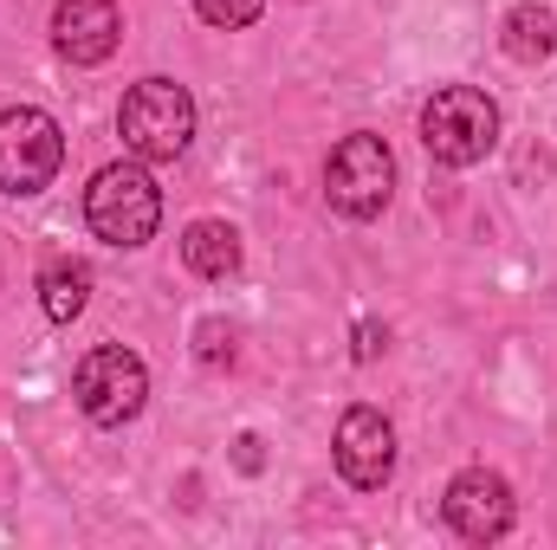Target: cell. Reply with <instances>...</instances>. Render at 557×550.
<instances>
[{
    "label": "cell",
    "mask_w": 557,
    "mask_h": 550,
    "mask_svg": "<svg viewBox=\"0 0 557 550\" xmlns=\"http://www.w3.org/2000/svg\"><path fill=\"white\" fill-rule=\"evenodd\" d=\"M85 221L104 247H143L162 227V188L143 162H104L85 188Z\"/></svg>",
    "instance_id": "1"
},
{
    "label": "cell",
    "mask_w": 557,
    "mask_h": 550,
    "mask_svg": "<svg viewBox=\"0 0 557 550\" xmlns=\"http://www.w3.org/2000/svg\"><path fill=\"white\" fill-rule=\"evenodd\" d=\"M421 142L441 168H473L499 142V104L480 85H441L421 104Z\"/></svg>",
    "instance_id": "2"
},
{
    "label": "cell",
    "mask_w": 557,
    "mask_h": 550,
    "mask_svg": "<svg viewBox=\"0 0 557 550\" xmlns=\"http://www.w3.org/2000/svg\"><path fill=\"white\" fill-rule=\"evenodd\" d=\"M117 137L137 162H175L195 137V98L175 78H143L117 111Z\"/></svg>",
    "instance_id": "3"
},
{
    "label": "cell",
    "mask_w": 557,
    "mask_h": 550,
    "mask_svg": "<svg viewBox=\"0 0 557 550\" xmlns=\"http://www.w3.org/2000/svg\"><path fill=\"white\" fill-rule=\"evenodd\" d=\"M389 195H396V155H389L383 137L357 130V137H344L331 149V162H324V201L344 221H376L389 208Z\"/></svg>",
    "instance_id": "4"
},
{
    "label": "cell",
    "mask_w": 557,
    "mask_h": 550,
    "mask_svg": "<svg viewBox=\"0 0 557 550\" xmlns=\"http://www.w3.org/2000/svg\"><path fill=\"white\" fill-rule=\"evenodd\" d=\"M72 402H78L85 421H98V427L137 421L143 402H149V370H143V357L124 350V343H98V350L72 370Z\"/></svg>",
    "instance_id": "5"
},
{
    "label": "cell",
    "mask_w": 557,
    "mask_h": 550,
    "mask_svg": "<svg viewBox=\"0 0 557 550\" xmlns=\"http://www.w3.org/2000/svg\"><path fill=\"white\" fill-rule=\"evenodd\" d=\"M65 162V130L39 111H0V195H39Z\"/></svg>",
    "instance_id": "6"
},
{
    "label": "cell",
    "mask_w": 557,
    "mask_h": 550,
    "mask_svg": "<svg viewBox=\"0 0 557 550\" xmlns=\"http://www.w3.org/2000/svg\"><path fill=\"white\" fill-rule=\"evenodd\" d=\"M441 518H447V532H454L460 545H499V538L512 532L519 505H512V486H506L493 466H467V473L447 479Z\"/></svg>",
    "instance_id": "7"
},
{
    "label": "cell",
    "mask_w": 557,
    "mask_h": 550,
    "mask_svg": "<svg viewBox=\"0 0 557 550\" xmlns=\"http://www.w3.org/2000/svg\"><path fill=\"white\" fill-rule=\"evenodd\" d=\"M331 453H337L344 486H357V492H383V486L396 479V427H389V414L370 409V402L344 409Z\"/></svg>",
    "instance_id": "8"
},
{
    "label": "cell",
    "mask_w": 557,
    "mask_h": 550,
    "mask_svg": "<svg viewBox=\"0 0 557 550\" xmlns=\"http://www.w3.org/2000/svg\"><path fill=\"white\" fill-rule=\"evenodd\" d=\"M124 39V13L117 0H59L52 7V46L72 65H104Z\"/></svg>",
    "instance_id": "9"
},
{
    "label": "cell",
    "mask_w": 557,
    "mask_h": 550,
    "mask_svg": "<svg viewBox=\"0 0 557 550\" xmlns=\"http://www.w3.org/2000/svg\"><path fill=\"white\" fill-rule=\"evenodd\" d=\"M182 260L195 278H234L240 273V234L227 221H195L182 234Z\"/></svg>",
    "instance_id": "10"
},
{
    "label": "cell",
    "mask_w": 557,
    "mask_h": 550,
    "mask_svg": "<svg viewBox=\"0 0 557 550\" xmlns=\"http://www.w3.org/2000/svg\"><path fill=\"white\" fill-rule=\"evenodd\" d=\"M499 39H506V59L539 65V59H552V52H557V13H552V7H539V0H525V7H512V13H506Z\"/></svg>",
    "instance_id": "11"
},
{
    "label": "cell",
    "mask_w": 557,
    "mask_h": 550,
    "mask_svg": "<svg viewBox=\"0 0 557 550\" xmlns=\"http://www.w3.org/2000/svg\"><path fill=\"white\" fill-rule=\"evenodd\" d=\"M85 298H91V266H85V260H46V273H39V304H46L52 324H72V317L85 311Z\"/></svg>",
    "instance_id": "12"
},
{
    "label": "cell",
    "mask_w": 557,
    "mask_h": 550,
    "mask_svg": "<svg viewBox=\"0 0 557 550\" xmlns=\"http://www.w3.org/2000/svg\"><path fill=\"white\" fill-rule=\"evenodd\" d=\"M195 13L208 26H221V33H240V26H253L267 13V0H195Z\"/></svg>",
    "instance_id": "13"
},
{
    "label": "cell",
    "mask_w": 557,
    "mask_h": 550,
    "mask_svg": "<svg viewBox=\"0 0 557 550\" xmlns=\"http://www.w3.org/2000/svg\"><path fill=\"white\" fill-rule=\"evenodd\" d=\"M195 337H201V343H195V357H201L208 370H214V363H234V330H227L221 317H208V324H201Z\"/></svg>",
    "instance_id": "14"
}]
</instances>
